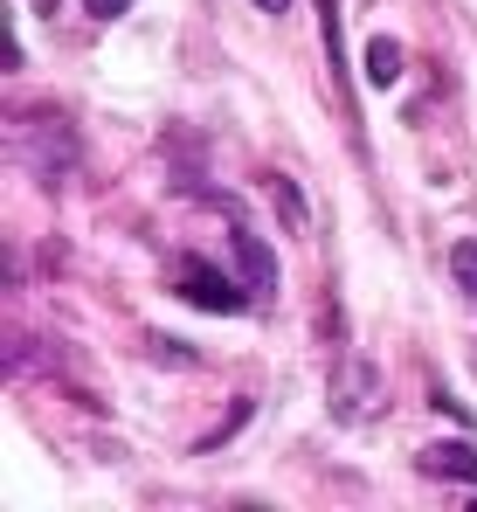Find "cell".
<instances>
[{
    "label": "cell",
    "mask_w": 477,
    "mask_h": 512,
    "mask_svg": "<svg viewBox=\"0 0 477 512\" xmlns=\"http://www.w3.org/2000/svg\"><path fill=\"white\" fill-rule=\"evenodd\" d=\"M83 7H90V14H97V21H118V14H125V7H132V0H83Z\"/></svg>",
    "instance_id": "8"
},
{
    "label": "cell",
    "mask_w": 477,
    "mask_h": 512,
    "mask_svg": "<svg viewBox=\"0 0 477 512\" xmlns=\"http://www.w3.org/2000/svg\"><path fill=\"white\" fill-rule=\"evenodd\" d=\"M256 7H263V14H291V0H256Z\"/></svg>",
    "instance_id": "9"
},
{
    "label": "cell",
    "mask_w": 477,
    "mask_h": 512,
    "mask_svg": "<svg viewBox=\"0 0 477 512\" xmlns=\"http://www.w3.org/2000/svg\"><path fill=\"white\" fill-rule=\"evenodd\" d=\"M450 277L464 284V298H477V236H464V243L450 250Z\"/></svg>",
    "instance_id": "6"
},
{
    "label": "cell",
    "mask_w": 477,
    "mask_h": 512,
    "mask_svg": "<svg viewBox=\"0 0 477 512\" xmlns=\"http://www.w3.org/2000/svg\"><path fill=\"white\" fill-rule=\"evenodd\" d=\"M236 256H242V270H249V284L270 298V284H277V263H270V250H263L256 236H236Z\"/></svg>",
    "instance_id": "5"
},
{
    "label": "cell",
    "mask_w": 477,
    "mask_h": 512,
    "mask_svg": "<svg viewBox=\"0 0 477 512\" xmlns=\"http://www.w3.org/2000/svg\"><path fill=\"white\" fill-rule=\"evenodd\" d=\"M180 298L187 305H201V312H242L249 298H242V284H229L222 270H208V263H180Z\"/></svg>",
    "instance_id": "1"
},
{
    "label": "cell",
    "mask_w": 477,
    "mask_h": 512,
    "mask_svg": "<svg viewBox=\"0 0 477 512\" xmlns=\"http://www.w3.org/2000/svg\"><path fill=\"white\" fill-rule=\"evenodd\" d=\"M270 194H277V208L291 215V229H305V208H298V194H291V180H270Z\"/></svg>",
    "instance_id": "7"
},
{
    "label": "cell",
    "mask_w": 477,
    "mask_h": 512,
    "mask_svg": "<svg viewBox=\"0 0 477 512\" xmlns=\"http://www.w3.org/2000/svg\"><path fill=\"white\" fill-rule=\"evenodd\" d=\"M360 63H367V84H374V90L401 84V42H395V35H374V42H367V56H360Z\"/></svg>",
    "instance_id": "4"
},
{
    "label": "cell",
    "mask_w": 477,
    "mask_h": 512,
    "mask_svg": "<svg viewBox=\"0 0 477 512\" xmlns=\"http://www.w3.org/2000/svg\"><path fill=\"white\" fill-rule=\"evenodd\" d=\"M374 395H381L374 367H367V360H346V367H339V388H332V402H339V423H360Z\"/></svg>",
    "instance_id": "2"
},
{
    "label": "cell",
    "mask_w": 477,
    "mask_h": 512,
    "mask_svg": "<svg viewBox=\"0 0 477 512\" xmlns=\"http://www.w3.org/2000/svg\"><path fill=\"white\" fill-rule=\"evenodd\" d=\"M415 464H422L429 478H457V485H477V450H471V443H429Z\"/></svg>",
    "instance_id": "3"
}]
</instances>
